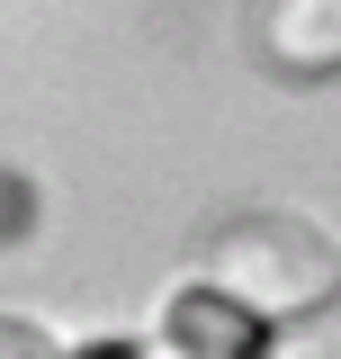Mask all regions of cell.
<instances>
[{
  "label": "cell",
  "mask_w": 341,
  "mask_h": 359,
  "mask_svg": "<svg viewBox=\"0 0 341 359\" xmlns=\"http://www.w3.org/2000/svg\"><path fill=\"white\" fill-rule=\"evenodd\" d=\"M27 224V189H18V171H0V233H18Z\"/></svg>",
  "instance_id": "obj_7"
},
{
  "label": "cell",
  "mask_w": 341,
  "mask_h": 359,
  "mask_svg": "<svg viewBox=\"0 0 341 359\" xmlns=\"http://www.w3.org/2000/svg\"><path fill=\"white\" fill-rule=\"evenodd\" d=\"M72 359H189L170 332H144V341H99V351H72Z\"/></svg>",
  "instance_id": "obj_6"
},
{
  "label": "cell",
  "mask_w": 341,
  "mask_h": 359,
  "mask_svg": "<svg viewBox=\"0 0 341 359\" xmlns=\"http://www.w3.org/2000/svg\"><path fill=\"white\" fill-rule=\"evenodd\" d=\"M252 359H341V341H333V332H314V323H297V332L252 341Z\"/></svg>",
  "instance_id": "obj_4"
},
{
  "label": "cell",
  "mask_w": 341,
  "mask_h": 359,
  "mask_svg": "<svg viewBox=\"0 0 341 359\" xmlns=\"http://www.w3.org/2000/svg\"><path fill=\"white\" fill-rule=\"evenodd\" d=\"M189 261H198V287L207 297H225V306L252 314V323H305V314H323L341 297L333 233H314L288 207H243V216L207 224Z\"/></svg>",
  "instance_id": "obj_1"
},
{
  "label": "cell",
  "mask_w": 341,
  "mask_h": 359,
  "mask_svg": "<svg viewBox=\"0 0 341 359\" xmlns=\"http://www.w3.org/2000/svg\"><path fill=\"white\" fill-rule=\"evenodd\" d=\"M162 332H170V341H180L189 359H252V314H234L225 297H207V287L170 297Z\"/></svg>",
  "instance_id": "obj_3"
},
{
  "label": "cell",
  "mask_w": 341,
  "mask_h": 359,
  "mask_svg": "<svg viewBox=\"0 0 341 359\" xmlns=\"http://www.w3.org/2000/svg\"><path fill=\"white\" fill-rule=\"evenodd\" d=\"M243 45L279 81H341V0H243Z\"/></svg>",
  "instance_id": "obj_2"
},
{
  "label": "cell",
  "mask_w": 341,
  "mask_h": 359,
  "mask_svg": "<svg viewBox=\"0 0 341 359\" xmlns=\"http://www.w3.org/2000/svg\"><path fill=\"white\" fill-rule=\"evenodd\" d=\"M0 359H63V351H54V332H36L27 314H0Z\"/></svg>",
  "instance_id": "obj_5"
}]
</instances>
